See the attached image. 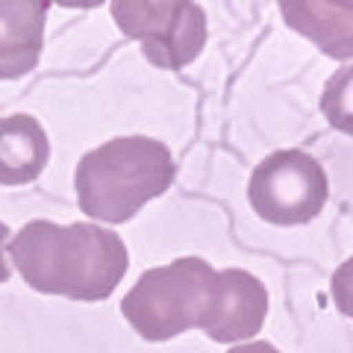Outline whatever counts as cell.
Segmentation results:
<instances>
[{"label":"cell","mask_w":353,"mask_h":353,"mask_svg":"<svg viewBox=\"0 0 353 353\" xmlns=\"http://www.w3.org/2000/svg\"><path fill=\"white\" fill-rule=\"evenodd\" d=\"M15 271L41 294L106 301L130 268L121 236L97 224L30 221L6 245Z\"/></svg>","instance_id":"obj_1"},{"label":"cell","mask_w":353,"mask_h":353,"mask_svg":"<svg viewBox=\"0 0 353 353\" xmlns=\"http://www.w3.org/2000/svg\"><path fill=\"white\" fill-rule=\"evenodd\" d=\"M224 294L227 268L215 271L201 256H180L141 274L121 301V312L145 341H168L192 327L215 341Z\"/></svg>","instance_id":"obj_2"},{"label":"cell","mask_w":353,"mask_h":353,"mask_svg":"<svg viewBox=\"0 0 353 353\" xmlns=\"http://www.w3.org/2000/svg\"><path fill=\"white\" fill-rule=\"evenodd\" d=\"M176 165L168 145L148 136H121L88 150L77 165L80 209L103 224H124L153 197L168 192Z\"/></svg>","instance_id":"obj_3"},{"label":"cell","mask_w":353,"mask_h":353,"mask_svg":"<svg viewBox=\"0 0 353 353\" xmlns=\"http://www.w3.org/2000/svg\"><path fill=\"white\" fill-rule=\"evenodd\" d=\"M330 183L321 162L306 150H274L250 174L248 201L262 221L277 227L309 224L324 209Z\"/></svg>","instance_id":"obj_4"},{"label":"cell","mask_w":353,"mask_h":353,"mask_svg":"<svg viewBox=\"0 0 353 353\" xmlns=\"http://www.w3.org/2000/svg\"><path fill=\"white\" fill-rule=\"evenodd\" d=\"M112 18L157 68H185L206 44V12L192 0H115Z\"/></svg>","instance_id":"obj_5"},{"label":"cell","mask_w":353,"mask_h":353,"mask_svg":"<svg viewBox=\"0 0 353 353\" xmlns=\"http://www.w3.org/2000/svg\"><path fill=\"white\" fill-rule=\"evenodd\" d=\"M48 0H0V80L27 77L44 48Z\"/></svg>","instance_id":"obj_6"},{"label":"cell","mask_w":353,"mask_h":353,"mask_svg":"<svg viewBox=\"0 0 353 353\" xmlns=\"http://www.w3.org/2000/svg\"><path fill=\"white\" fill-rule=\"evenodd\" d=\"M283 21L327 57L353 59V0H283Z\"/></svg>","instance_id":"obj_7"},{"label":"cell","mask_w":353,"mask_h":353,"mask_svg":"<svg viewBox=\"0 0 353 353\" xmlns=\"http://www.w3.org/2000/svg\"><path fill=\"white\" fill-rule=\"evenodd\" d=\"M50 141L41 121L27 112L0 118V185H24L44 171Z\"/></svg>","instance_id":"obj_8"},{"label":"cell","mask_w":353,"mask_h":353,"mask_svg":"<svg viewBox=\"0 0 353 353\" xmlns=\"http://www.w3.org/2000/svg\"><path fill=\"white\" fill-rule=\"evenodd\" d=\"M321 112L333 124V130L353 136V65L339 68L324 85Z\"/></svg>","instance_id":"obj_9"},{"label":"cell","mask_w":353,"mask_h":353,"mask_svg":"<svg viewBox=\"0 0 353 353\" xmlns=\"http://www.w3.org/2000/svg\"><path fill=\"white\" fill-rule=\"evenodd\" d=\"M330 292H333V301L339 306V312L353 318V256L347 262H341L339 268L333 271Z\"/></svg>","instance_id":"obj_10"},{"label":"cell","mask_w":353,"mask_h":353,"mask_svg":"<svg viewBox=\"0 0 353 353\" xmlns=\"http://www.w3.org/2000/svg\"><path fill=\"white\" fill-rule=\"evenodd\" d=\"M6 245H9V227L0 221V283H6L9 277H12L9 262H6Z\"/></svg>","instance_id":"obj_11"},{"label":"cell","mask_w":353,"mask_h":353,"mask_svg":"<svg viewBox=\"0 0 353 353\" xmlns=\"http://www.w3.org/2000/svg\"><path fill=\"white\" fill-rule=\"evenodd\" d=\"M227 353H280L274 345H268V341H248V345H236L230 347Z\"/></svg>","instance_id":"obj_12"}]
</instances>
